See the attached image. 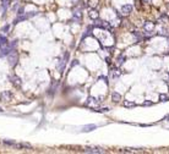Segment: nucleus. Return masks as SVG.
Instances as JSON below:
<instances>
[{
	"label": "nucleus",
	"instance_id": "obj_1",
	"mask_svg": "<svg viewBox=\"0 0 169 154\" xmlns=\"http://www.w3.org/2000/svg\"><path fill=\"white\" fill-rule=\"evenodd\" d=\"M84 152L92 154H100L105 153V149H103L102 147H86V148H84Z\"/></svg>",
	"mask_w": 169,
	"mask_h": 154
},
{
	"label": "nucleus",
	"instance_id": "obj_2",
	"mask_svg": "<svg viewBox=\"0 0 169 154\" xmlns=\"http://www.w3.org/2000/svg\"><path fill=\"white\" fill-rule=\"evenodd\" d=\"M17 60H18V55H17V53L12 50L9 55H7V61H9V64L11 65V66H15L16 64H17Z\"/></svg>",
	"mask_w": 169,
	"mask_h": 154
},
{
	"label": "nucleus",
	"instance_id": "obj_3",
	"mask_svg": "<svg viewBox=\"0 0 169 154\" xmlns=\"http://www.w3.org/2000/svg\"><path fill=\"white\" fill-rule=\"evenodd\" d=\"M0 100H1V102H4V103H9V102H11V100H12V94H11V92H9V91L2 92V93L0 94Z\"/></svg>",
	"mask_w": 169,
	"mask_h": 154
},
{
	"label": "nucleus",
	"instance_id": "obj_4",
	"mask_svg": "<svg viewBox=\"0 0 169 154\" xmlns=\"http://www.w3.org/2000/svg\"><path fill=\"white\" fill-rule=\"evenodd\" d=\"M9 78H10L11 83L14 84V86L16 87V88H20V87H21V84H22V81H21V78H20L18 76H16V75H14V76H10Z\"/></svg>",
	"mask_w": 169,
	"mask_h": 154
},
{
	"label": "nucleus",
	"instance_id": "obj_5",
	"mask_svg": "<svg viewBox=\"0 0 169 154\" xmlns=\"http://www.w3.org/2000/svg\"><path fill=\"white\" fill-rule=\"evenodd\" d=\"M14 148H16V149H26V148H28V149H31L32 148V146L29 144V143H25V142H21V143H15Z\"/></svg>",
	"mask_w": 169,
	"mask_h": 154
},
{
	"label": "nucleus",
	"instance_id": "obj_6",
	"mask_svg": "<svg viewBox=\"0 0 169 154\" xmlns=\"http://www.w3.org/2000/svg\"><path fill=\"white\" fill-rule=\"evenodd\" d=\"M12 50H14V49L10 47V44H7V45H5V47H2V48H1V53H0V55L1 56H6V55H9Z\"/></svg>",
	"mask_w": 169,
	"mask_h": 154
},
{
	"label": "nucleus",
	"instance_id": "obj_7",
	"mask_svg": "<svg viewBox=\"0 0 169 154\" xmlns=\"http://www.w3.org/2000/svg\"><path fill=\"white\" fill-rule=\"evenodd\" d=\"M88 16H89L92 20H97V18L99 17V14H98V11H97L94 7H92V9L88 11Z\"/></svg>",
	"mask_w": 169,
	"mask_h": 154
},
{
	"label": "nucleus",
	"instance_id": "obj_8",
	"mask_svg": "<svg viewBox=\"0 0 169 154\" xmlns=\"http://www.w3.org/2000/svg\"><path fill=\"white\" fill-rule=\"evenodd\" d=\"M132 5H123L121 6V12H123V15H129L131 11H132Z\"/></svg>",
	"mask_w": 169,
	"mask_h": 154
},
{
	"label": "nucleus",
	"instance_id": "obj_9",
	"mask_svg": "<svg viewBox=\"0 0 169 154\" xmlns=\"http://www.w3.org/2000/svg\"><path fill=\"white\" fill-rule=\"evenodd\" d=\"M143 28H145L146 32H151V31H153V28H155V23H153V22H146V23L143 25Z\"/></svg>",
	"mask_w": 169,
	"mask_h": 154
},
{
	"label": "nucleus",
	"instance_id": "obj_10",
	"mask_svg": "<svg viewBox=\"0 0 169 154\" xmlns=\"http://www.w3.org/2000/svg\"><path fill=\"white\" fill-rule=\"evenodd\" d=\"M97 126L96 125H93V124H91V125H84L82 127V131L84 132H91V131H93V130H96Z\"/></svg>",
	"mask_w": 169,
	"mask_h": 154
},
{
	"label": "nucleus",
	"instance_id": "obj_11",
	"mask_svg": "<svg viewBox=\"0 0 169 154\" xmlns=\"http://www.w3.org/2000/svg\"><path fill=\"white\" fill-rule=\"evenodd\" d=\"M123 152L125 153H135V152H143V148H124Z\"/></svg>",
	"mask_w": 169,
	"mask_h": 154
},
{
	"label": "nucleus",
	"instance_id": "obj_12",
	"mask_svg": "<svg viewBox=\"0 0 169 154\" xmlns=\"http://www.w3.org/2000/svg\"><path fill=\"white\" fill-rule=\"evenodd\" d=\"M72 16H74V18H75L76 21H81V18H82V12H81L80 10H74Z\"/></svg>",
	"mask_w": 169,
	"mask_h": 154
},
{
	"label": "nucleus",
	"instance_id": "obj_13",
	"mask_svg": "<svg viewBox=\"0 0 169 154\" xmlns=\"http://www.w3.org/2000/svg\"><path fill=\"white\" fill-rule=\"evenodd\" d=\"M112 99L114 103H118V102H120L121 100V96L119 94V93H116V92H114V93H112Z\"/></svg>",
	"mask_w": 169,
	"mask_h": 154
},
{
	"label": "nucleus",
	"instance_id": "obj_14",
	"mask_svg": "<svg viewBox=\"0 0 169 154\" xmlns=\"http://www.w3.org/2000/svg\"><path fill=\"white\" fill-rule=\"evenodd\" d=\"M7 44H9V42H7L6 37H4V36H0V49H1L2 47L7 45Z\"/></svg>",
	"mask_w": 169,
	"mask_h": 154
},
{
	"label": "nucleus",
	"instance_id": "obj_15",
	"mask_svg": "<svg viewBox=\"0 0 169 154\" xmlns=\"http://www.w3.org/2000/svg\"><path fill=\"white\" fill-rule=\"evenodd\" d=\"M125 108H134V106H136V104L134 103V102H130V100H124V104H123Z\"/></svg>",
	"mask_w": 169,
	"mask_h": 154
},
{
	"label": "nucleus",
	"instance_id": "obj_16",
	"mask_svg": "<svg viewBox=\"0 0 169 154\" xmlns=\"http://www.w3.org/2000/svg\"><path fill=\"white\" fill-rule=\"evenodd\" d=\"M9 5H10V0H1V6L4 10H6L9 7Z\"/></svg>",
	"mask_w": 169,
	"mask_h": 154
},
{
	"label": "nucleus",
	"instance_id": "obj_17",
	"mask_svg": "<svg viewBox=\"0 0 169 154\" xmlns=\"http://www.w3.org/2000/svg\"><path fill=\"white\" fill-rule=\"evenodd\" d=\"M2 143L5 144V146H9V147H14L15 143L16 142H14V141H7V140H4L2 141Z\"/></svg>",
	"mask_w": 169,
	"mask_h": 154
},
{
	"label": "nucleus",
	"instance_id": "obj_18",
	"mask_svg": "<svg viewBox=\"0 0 169 154\" xmlns=\"http://www.w3.org/2000/svg\"><path fill=\"white\" fill-rule=\"evenodd\" d=\"M94 27H97V28H103V21L102 20H96V22H94Z\"/></svg>",
	"mask_w": 169,
	"mask_h": 154
},
{
	"label": "nucleus",
	"instance_id": "obj_19",
	"mask_svg": "<svg viewBox=\"0 0 169 154\" xmlns=\"http://www.w3.org/2000/svg\"><path fill=\"white\" fill-rule=\"evenodd\" d=\"M120 75H121V71L120 70H114L113 71V73H112V76L114 77V78H118Z\"/></svg>",
	"mask_w": 169,
	"mask_h": 154
},
{
	"label": "nucleus",
	"instance_id": "obj_20",
	"mask_svg": "<svg viewBox=\"0 0 169 154\" xmlns=\"http://www.w3.org/2000/svg\"><path fill=\"white\" fill-rule=\"evenodd\" d=\"M159 100L161 102H167V100H169V97L167 94H161L159 96Z\"/></svg>",
	"mask_w": 169,
	"mask_h": 154
},
{
	"label": "nucleus",
	"instance_id": "obj_21",
	"mask_svg": "<svg viewBox=\"0 0 169 154\" xmlns=\"http://www.w3.org/2000/svg\"><path fill=\"white\" fill-rule=\"evenodd\" d=\"M125 60H126V57H125V56H124V55H120L119 57H118V64H119V65H121V64H123Z\"/></svg>",
	"mask_w": 169,
	"mask_h": 154
},
{
	"label": "nucleus",
	"instance_id": "obj_22",
	"mask_svg": "<svg viewBox=\"0 0 169 154\" xmlns=\"http://www.w3.org/2000/svg\"><path fill=\"white\" fill-rule=\"evenodd\" d=\"M9 29H10V25H5V26L2 27V29H1V32H2V33H7Z\"/></svg>",
	"mask_w": 169,
	"mask_h": 154
},
{
	"label": "nucleus",
	"instance_id": "obj_23",
	"mask_svg": "<svg viewBox=\"0 0 169 154\" xmlns=\"http://www.w3.org/2000/svg\"><path fill=\"white\" fill-rule=\"evenodd\" d=\"M103 28H105V29H110V23H109V22H107V21H103Z\"/></svg>",
	"mask_w": 169,
	"mask_h": 154
},
{
	"label": "nucleus",
	"instance_id": "obj_24",
	"mask_svg": "<svg viewBox=\"0 0 169 154\" xmlns=\"http://www.w3.org/2000/svg\"><path fill=\"white\" fill-rule=\"evenodd\" d=\"M97 4H98V0H89V5H91L92 7L97 6Z\"/></svg>",
	"mask_w": 169,
	"mask_h": 154
},
{
	"label": "nucleus",
	"instance_id": "obj_25",
	"mask_svg": "<svg viewBox=\"0 0 169 154\" xmlns=\"http://www.w3.org/2000/svg\"><path fill=\"white\" fill-rule=\"evenodd\" d=\"M109 110H110L109 108H100V109H99L98 111H100V112H108Z\"/></svg>",
	"mask_w": 169,
	"mask_h": 154
},
{
	"label": "nucleus",
	"instance_id": "obj_26",
	"mask_svg": "<svg viewBox=\"0 0 169 154\" xmlns=\"http://www.w3.org/2000/svg\"><path fill=\"white\" fill-rule=\"evenodd\" d=\"M17 42H18V41H17V39H15V41H12V43H11V44H10V47H11V48H12V49H14L15 47H16V45H17Z\"/></svg>",
	"mask_w": 169,
	"mask_h": 154
},
{
	"label": "nucleus",
	"instance_id": "obj_27",
	"mask_svg": "<svg viewBox=\"0 0 169 154\" xmlns=\"http://www.w3.org/2000/svg\"><path fill=\"white\" fill-rule=\"evenodd\" d=\"M142 105H143V106H150V105H152V102H145Z\"/></svg>",
	"mask_w": 169,
	"mask_h": 154
},
{
	"label": "nucleus",
	"instance_id": "obj_28",
	"mask_svg": "<svg viewBox=\"0 0 169 154\" xmlns=\"http://www.w3.org/2000/svg\"><path fill=\"white\" fill-rule=\"evenodd\" d=\"M17 14L18 15H23V7H20V9H18V11H17Z\"/></svg>",
	"mask_w": 169,
	"mask_h": 154
},
{
	"label": "nucleus",
	"instance_id": "obj_29",
	"mask_svg": "<svg viewBox=\"0 0 169 154\" xmlns=\"http://www.w3.org/2000/svg\"><path fill=\"white\" fill-rule=\"evenodd\" d=\"M76 65H79V61H77V60H75V61H72V64H71V66H76Z\"/></svg>",
	"mask_w": 169,
	"mask_h": 154
},
{
	"label": "nucleus",
	"instance_id": "obj_30",
	"mask_svg": "<svg viewBox=\"0 0 169 154\" xmlns=\"http://www.w3.org/2000/svg\"><path fill=\"white\" fill-rule=\"evenodd\" d=\"M142 1V4H150L151 2V0H141Z\"/></svg>",
	"mask_w": 169,
	"mask_h": 154
},
{
	"label": "nucleus",
	"instance_id": "obj_31",
	"mask_svg": "<svg viewBox=\"0 0 169 154\" xmlns=\"http://www.w3.org/2000/svg\"><path fill=\"white\" fill-rule=\"evenodd\" d=\"M163 120H166V121H169V115H168V116H166V117H164Z\"/></svg>",
	"mask_w": 169,
	"mask_h": 154
},
{
	"label": "nucleus",
	"instance_id": "obj_32",
	"mask_svg": "<svg viewBox=\"0 0 169 154\" xmlns=\"http://www.w3.org/2000/svg\"><path fill=\"white\" fill-rule=\"evenodd\" d=\"M71 1H72V4H77V1H79V0H71Z\"/></svg>",
	"mask_w": 169,
	"mask_h": 154
},
{
	"label": "nucleus",
	"instance_id": "obj_33",
	"mask_svg": "<svg viewBox=\"0 0 169 154\" xmlns=\"http://www.w3.org/2000/svg\"><path fill=\"white\" fill-rule=\"evenodd\" d=\"M1 111H2V109H1V108H0V112H1Z\"/></svg>",
	"mask_w": 169,
	"mask_h": 154
}]
</instances>
